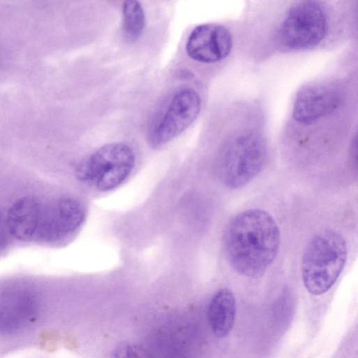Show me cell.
<instances>
[{
    "instance_id": "cell-1",
    "label": "cell",
    "mask_w": 358,
    "mask_h": 358,
    "mask_svg": "<svg viewBox=\"0 0 358 358\" xmlns=\"http://www.w3.org/2000/svg\"><path fill=\"white\" fill-rule=\"evenodd\" d=\"M278 226L267 211L243 210L227 223L222 245L226 258L238 273L250 278L262 277L275 260L280 247Z\"/></svg>"
},
{
    "instance_id": "cell-2",
    "label": "cell",
    "mask_w": 358,
    "mask_h": 358,
    "mask_svg": "<svg viewBox=\"0 0 358 358\" xmlns=\"http://www.w3.org/2000/svg\"><path fill=\"white\" fill-rule=\"evenodd\" d=\"M347 259L342 236L333 229L317 233L304 250L301 277L307 291L313 295L327 292L341 273Z\"/></svg>"
},
{
    "instance_id": "cell-3",
    "label": "cell",
    "mask_w": 358,
    "mask_h": 358,
    "mask_svg": "<svg viewBox=\"0 0 358 358\" xmlns=\"http://www.w3.org/2000/svg\"><path fill=\"white\" fill-rule=\"evenodd\" d=\"M266 143L255 131L237 135L227 142L217 163L220 180L231 189L247 185L261 171L266 157Z\"/></svg>"
},
{
    "instance_id": "cell-4",
    "label": "cell",
    "mask_w": 358,
    "mask_h": 358,
    "mask_svg": "<svg viewBox=\"0 0 358 358\" xmlns=\"http://www.w3.org/2000/svg\"><path fill=\"white\" fill-rule=\"evenodd\" d=\"M136 163L134 150L122 143L106 144L77 166V178L101 192L118 187L131 173Z\"/></svg>"
},
{
    "instance_id": "cell-5",
    "label": "cell",
    "mask_w": 358,
    "mask_h": 358,
    "mask_svg": "<svg viewBox=\"0 0 358 358\" xmlns=\"http://www.w3.org/2000/svg\"><path fill=\"white\" fill-rule=\"evenodd\" d=\"M327 29L328 19L324 7L315 1H302L287 10L279 29L278 39L287 50H306L318 45Z\"/></svg>"
},
{
    "instance_id": "cell-6",
    "label": "cell",
    "mask_w": 358,
    "mask_h": 358,
    "mask_svg": "<svg viewBox=\"0 0 358 358\" xmlns=\"http://www.w3.org/2000/svg\"><path fill=\"white\" fill-rule=\"evenodd\" d=\"M201 108L199 94L185 87L176 92L148 134L149 144L160 148L186 130L197 118Z\"/></svg>"
},
{
    "instance_id": "cell-7",
    "label": "cell",
    "mask_w": 358,
    "mask_h": 358,
    "mask_svg": "<svg viewBox=\"0 0 358 358\" xmlns=\"http://www.w3.org/2000/svg\"><path fill=\"white\" fill-rule=\"evenodd\" d=\"M341 100V90L334 84L315 83L307 85L296 96L293 118L300 124H313L334 112L340 106Z\"/></svg>"
},
{
    "instance_id": "cell-8",
    "label": "cell",
    "mask_w": 358,
    "mask_h": 358,
    "mask_svg": "<svg viewBox=\"0 0 358 358\" xmlns=\"http://www.w3.org/2000/svg\"><path fill=\"white\" fill-rule=\"evenodd\" d=\"M232 37L224 26L206 23L189 34L185 45L187 55L201 63H215L225 59L232 48Z\"/></svg>"
},
{
    "instance_id": "cell-9",
    "label": "cell",
    "mask_w": 358,
    "mask_h": 358,
    "mask_svg": "<svg viewBox=\"0 0 358 358\" xmlns=\"http://www.w3.org/2000/svg\"><path fill=\"white\" fill-rule=\"evenodd\" d=\"M37 300L25 289H13L0 294V334L20 329L36 314Z\"/></svg>"
},
{
    "instance_id": "cell-10",
    "label": "cell",
    "mask_w": 358,
    "mask_h": 358,
    "mask_svg": "<svg viewBox=\"0 0 358 358\" xmlns=\"http://www.w3.org/2000/svg\"><path fill=\"white\" fill-rule=\"evenodd\" d=\"M85 219V208L77 199L62 197L50 201V220L46 243H61L70 238L82 226Z\"/></svg>"
},
{
    "instance_id": "cell-11",
    "label": "cell",
    "mask_w": 358,
    "mask_h": 358,
    "mask_svg": "<svg viewBox=\"0 0 358 358\" xmlns=\"http://www.w3.org/2000/svg\"><path fill=\"white\" fill-rule=\"evenodd\" d=\"M236 300L227 288L218 290L212 297L208 309V319L213 334L226 337L231 331L236 317Z\"/></svg>"
},
{
    "instance_id": "cell-12",
    "label": "cell",
    "mask_w": 358,
    "mask_h": 358,
    "mask_svg": "<svg viewBox=\"0 0 358 358\" xmlns=\"http://www.w3.org/2000/svg\"><path fill=\"white\" fill-rule=\"evenodd\" d=\"M122 18V29L126 38L130 41L138 40L145 27V15L141 3L137 1H124Z\"/></svg>"
},
{
    "instance_id": "cell-13",
    "label": "cell",
    "mask_w": 358,
    "mask_h": 358,
    "mask_svg": "<svg viewBox=\"0 0 358 358\" xmlns=\"http://www.w3.org/2000/svg\"><path fill=\"white\" fill-rule=\"evenodd\" d=\"M110 358H157L145 348L134 345L124 344L115 348Z\"/></svg>"
},
{
    "instance_id": "cell-14",
    "label": "cell",
    "mask_w": 358,
    "mask_h": 358,
    "mask_svg": "<svg viewBox=\"0 0 358 358\" xmlns=\"http://www.w3.org/2000/svg\"><path fill=\"white\" fill-rule=\"evenodd\" d=\"M3 219L0 216V252L3 249L7 240V232Z\"/></svg>"
},
{
    "instance_id": "cell-15",
    "label": "cell",
    "mask_w": 358,
    "mask_h": 358,
    "mask_svg": "<svg viewBox=\"0 0 358 358\" xmlns=\"http://www.w3.org/2000/svg\"><path fill=\"white\" fill-rule=\"evenodd\" d=\"M350 161L352 165L357 166V140L355 138L352 141L350 150Z\"/></svg>"
}]
</instances>
